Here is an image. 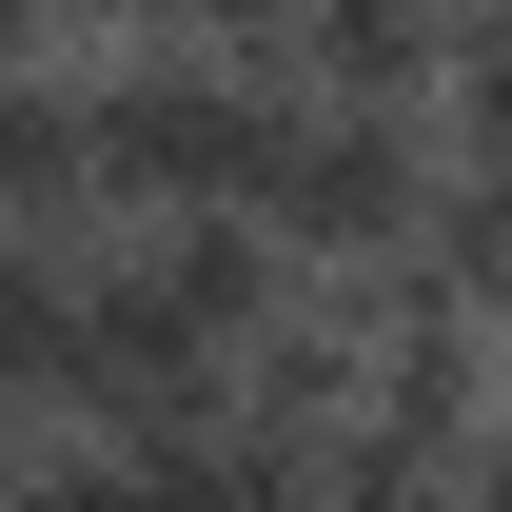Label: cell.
Wrapping results in <instances>:
<instances>
[{
	"label": "cell",
	"instance_id": "6da1fadb",
	"mask_svg": "<svg viewBox=\"0 0 512 512\" xmlns=\"http://www.w3.org/2000/svg\"><path fill=\"white\" fill-rule=\"evenodd\" d=\"M276 119H296V79L237 60V40H99V197H119V217L256 197Z\"/></svg>",
	"mask_w": 512,
	"mask_h": 512
},
{
	"label": "cell",
	"instance_id": "7a4b0ae2",
	"mask_svg": "<svg viewBox=\"0 0 512 512\" xmlns=\"http://www.w3.org/2000/svg\"><path fill=\"white\" fill-rule=\"evenodd\" d=\"M434 99H316L296 79V119H276V158H256V217L296 237V276H335V256H394L414 237V197H434Z\"/></svg>",
	"mask_w": 512,
	"mask_h": 512
},
{
	"label": "cell",
	"instance_id": "3957f363",
	"mask_svg": "<svg viewBox=\"0 0 512 512\" xmlns=\"http://www.w3.org/2000/svg\"><path fill=\"white\" fill-rule=\"evenodd\" d=\"M0 217L20 237H119V197H99V40L0 60Z\"/></svg>",
	"mask_w": 512,
	"mask_h": 512
},
{
	"label": "cell",
	"instance_id": "277c9868",
	"mask_svg": "<svg viewBox=\"0 0 512 512\" xmlns=\"http://www.w3.org/2000/svg\"><path fill=\"white\" fill-rule=\"evenodd\" d=\"M453 20H473V0H296V20H276V79H316V99H434Z\"/></svg>",
	"mask_w": 512,
	"mask_h": 512
},
{
	"label": "cell",
	"instance_id": "5b68a950",
	"mask_svg": "<svg viewBox=\"0 0 512 512\" xmlns=\"http://www.w3.org/2000/svg\"><path fill=\"white\" fill-rule=\"evenodd\" d=\"M60 375H79V237L0 217V414H60Z\"/></svg>",
	"mask_w": 512,
	"mask_h": 512
},
{
	"label": "cell",
	"instance_id": "8992f818",
	"mask_svg": "<svg viewBox=\"0 0 512 512\" xmlns=\"http://www.w3.org/2000/svg\"><path fill=\"white\" fill-rule=\"evenodd\" d=\"M434 138H453V158H512V0H473V20H453V79H434Z\"/></svg>",
	"mask_w": 512,
	"mask_h": 512
},
{
	"label": "cell",
	"instance_id": "52a82bcc",
	"mask_svg": "<svg viewBox=\"0 0 512 512\" xmlns=\"http://www.w3.org/2000/svg\"><path fill=\"white\" fill-rule=\"evenodd\" d=\"M276 20H296V0H138L119 40H237V60H276Z\"/></svg>",
	"mask_w": 512,
	"mask_h": 512
}]
</instances>
